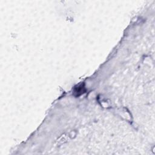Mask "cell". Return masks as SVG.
Instances as JSON below:
<instances>
[{
  "mask_svg": "<svg viewBox=\"0 0 155 155\" xmlns=\"http://www.w3.org/2000/svg\"><path fill=\"white\" fill-rule=\"evenodd\" d=\"M86 92V89L84 84H81L78 86H77L76 87H75L73 90V94L75 96H79L85 93Z\"/></svg>",
  "mask_w": 155,
  "mask_h": 155,
  "instance_id": "cell-1",
  "label": "cell"
}]
</instances>
